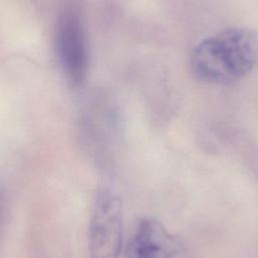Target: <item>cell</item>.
Here are the masks:
<instances>
[{
	"mask_svg": "<svg viewBox=\"0 0 258 258\" xmlns=\"http://www.w3.org/2000/svg\"><path fill=\"white\" fill-rule=\"evenodd\" d=\"M184 247L159 221L143 218L126 245L127 258H181Z\"/></svg>",
	"mask_w": 258,
	"mask_h": 258,
	"instance_id": "3",
	"label": "cell"
},
{
	"mask_svg": "<svg viewBox=\"0 0 258 258\" xmlns=\"http://www.w3.org/2000/svg\"><path fill=\"white\" fill-rule=\"evenodd\" d=\"M258 61V36L231 28L200 42L191 54L196 77L209 84H229L250 73Z\"/></svg>",
	"mask_w": 258,
	"mask_h": 258,
	"instance_id": "1",
	"label": "cell"
},
{
	"mask_svg": "<svg viewBox=\"0 0 258 258\" xmlns=\"http://www.w3.org/2000/svg\"><path fill=\"white\" fill-rule=\"evenodd\" d=\"M56 50L68 79L78 85L87 71V47L82 23L73 11H64L56 27Z\"/></svg>",
	"mask_w": 258,
	"mask_h": 258,
	"instance_id": "4",
	"label": "cell"
},
{
	"mask_svg": "<svg viewBox=\"0 0 258 258\" xmlns=\"http://www.w3.org/2000/svg\"><path fill=\"white\" fill-rule=\"evenodd\" d=\"M123 248V203L120 196L98 192L90 221V258H119Z\"/></svg>",
	"mask_w": 258,
	"mask_h": 258,
	"instance_id": "2",
	"label": "cell"
}]
</instances>
